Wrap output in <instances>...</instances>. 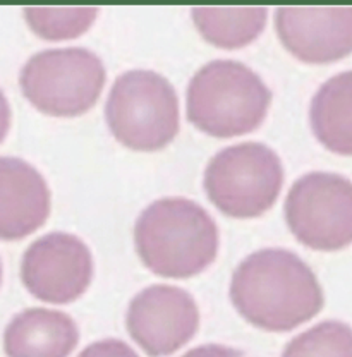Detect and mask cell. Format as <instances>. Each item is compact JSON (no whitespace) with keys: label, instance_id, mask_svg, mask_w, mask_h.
Masks as SVG:
<instances>
[{"label":"cell","instance_id":"obj_1","mask_svg":"<svg viewBox=\"0 0 352 357\" xmlns=\"http://www.w3.org/2000/svg\"><path fill=\"white\" fill-rule=\"evenodd\" d=\"M231 299L244 319L268 332H287L323 307L316 275L287 249H261L236 268Z\"/></svg>","mask_w":352,"mask_h":357},{"label":"cell","instance_id":"obj_2","mask_svg":"<svg viewBox=\"0 0 352 357\" xmlns=\"http://www.w3.org/2000/svg\"><path fill=\"white\" fill-rule=\"evenodd\" d=\"M135 241L141 261L153 273L188 278L217 258L218 227L201 204L170 196L141 211Z\"/></svg>","mask_w":352,"mask_h":357},{"label":"cell","instance_id":"obj_3","mask_svg":"<svg viewBox=\"0 0 352 357\" xmlns=\"http://www.w3.org/2000/svg\"><path fill=\"white\" fill-rule=\"evenodd\" d=\"M272 91L251 67L218 59L199 67L186 93L188 119L215 137L254 131L268 114Z\"/></svg>","mask_w":352,"mask_h":357},{"label":"cell","instance_id":"obj_4","mask_svg":"<svg viewBox=\"0 0 352 357\" xmlns=\"http://www.w3.org/2000/svg\"><path fill=\"white\" fill-rule=\"evenodd\" d=\"M105 119L114 137L124 146L136 151L160 150L179 132L177 93L155 70H125L114 81Z\"/></svg>","mask_w":352,"mask_h":357},{"label":"cell","instance_id":"obj_5","mask_svg":"<svg viewBox=\"0 0 352 357\" xmlns=\"http://www.w3.org/2000/svg\"><path fill=\"white\" fill-rule=\"evenodd\" d=\"M105 66L81 47L48 48L28 59L20 74L23 95L40 112L74 117L95 105L105 86Z\"/></svg>","mask_w":352,"mask_h":357},{"label":"cell","instance_id":"obj_6","mask_svg":"<svg viewBox=\"0 0 352 357\" xmlns=\"http://www.w3.org/2000/svg\"><path fill=\"white\" fill-rule=\"evenodd\" d=\"M284 184L280 156L266 144L237 143L211 156L205 189L211 203L234 218H254L273 206Z\"/></svg>","mask_w":352,"mask_h":357},{"label":"cell","instance_id":"obj_7","mask_svg":"<svg viewBox=\"0 0 352 357\" xmlns=\"http://www.w3.org/2000/svg\"><path fill=\"white\" fill-rule=\"evenodd\" d=\"M285 220L296 239L316 251L352 244V181L333 172H309L292 184Z\"/></svg>","mask_w":352,"mask_h":357},{"label":"cell","instance_id":"obj_8","mask_svg":"<svg viewBox=\"0 0 352 357\" xmlns=\"http://www.w3.org/2000/svg\"><path fill=\"white\" fill-rule=\"evenodd\" d=\"M93 278V258L88 245L66 232H50L26 249L21 280L29 294L52 304L76 301Z\"/></svg>","mask_w":352,"mask_h":357},{"label":"cell","instance_id":"obj_9","mask_svg":"<svg viewBox=\"0 0 352 357\" xmlns=\"http://www.w3.org/2000/svg\"><path fill=\"white\" fill-rule=\"evenodd\" d=\"M125 323L131 337L148 356H170L198 332L199 311L186 290L151 285L131 301Z\"/></svg>","mask_w":352,"mask_h":357},{"label":"cell","instance_id":"obj_10","mask_svg":"<svg viewBox=\"0 0 352 357\" xmlns=\"http://www.w3.org/2000/svg\"><path fill=\"white\" fill-rule=\"evenodd\" d=\"M275 26L282 45L303 62L328 64L352 54V6H282Z\"/></svg>","mask_w":352,"mask_h":357},{"label":"cell","instance_id":"obj_11","mask_svg":"<svg viewBox=\"0 0 352 357\" xmlns=\"http://www.w3.org/2000/svg\"><path fill=\"white\" fill-rule=\"evenodd\" d=\"M45 177L21 158L0 156V239L20 241L38 230L50 215Z\"/></svg>","mask_w":352,"mask_h":357},{"label":"cell","instance_id":"obj_12","mask_svg":"<svg viewBox=\"0 0 352 357\" xmlns=\"http://www.w3.org/2000/svg\"><path fill=\"white\" fill-rule=\"evenodd\" d=\"M79 332L66 312L31 307L14 316L3 332L7 357H68Z\"/></svg>","mask_w":352,"mask_h":357},{"label":"cell","instance_id":"obj_13","mask_svg":"<svg viewBox=\"0 0 352 357\" xmlns=\"http://www.w3.org/2000/svg\"><path fill=\"white\" fill-rule=\"evenodd\" d=\"M309 122L325 148L352 156V70L335 74L318 88L309 105Z\"/></svg>","mask_w":352,"mask_h":357},{"label":"cell","instance_id":"obj_14","mask_svg":"<svg viewBox=\"0 0 352 357\" xmlns=\"http://www.w3.org/2000/svg\"><path fill=\"white\" fill-rule=\"evenodd\" d=\"M192 21L206 42L220 48H240L257 40L268 17V9L253 7H192Z\"/></svg>","mask_w":352,"mask_h":357},{"label":"cell","instance_id":"obj_15","mask_svg":"<svg viewBox=\"0 0 352 357\" xmlns=\"http://www.w3.org/2000/svg\"><path fill=\"white\" fill-rule=\"evenodd\" d=\"M24 20L35 35L45 40H69L88 31L96 20V7H24Z\"/></svg>","mask_w":352,"mask_h":357},{"label":"cell","instance_id":"obj_16","mask_svg":"<svg viewBox=\"0 0 352 357\" xmlns=\"http://www.w3.org/2000/svg\"><path fill=\"white\" fill-rule=\"evenodd\" d=\"M282 357H352V328L323 321L289 342Z\"/></svg>","mask_w":352,"mask_h":357},{"label":"cell","instance_id":"obj_17","mask_svg":"<svg viewBox=\"0 0 352 357\" xmlns=\"http://www.w3.org/2000/svg\"><path fill=\"white\" fill-rule=\"evenodd\" d=\"M77 357H138V354L124 342L109 338L88 345Z\"/></svg>","mask_w":352,"mask_h":357},{"label":"cell","instance_id":"obj_18","mask_svg":"<svg viewBox=\"0 0 352 357\" xmlns=\"http://www.w3.org/2000/svg\"><path fill=\"white\" fill-rule=\"evenodd\" d=\"M183 357H243V354H240L239 351H234V349L211 344L192 349V351H189L188 354H184Z\"/></svg>","mask_w":352,"mask_h":357},{"label":"cell","instance_id":"obj_19","mask_svg":"<svg viewBox=\"0 0 352 357\" xmlns=\"http://www.w3.org/2000/svg\"><path fill=\"white\" fill-rule=\"evenodd\" d=\"M10 128V105L7 102L6 95L0 89V143L6 139L7 132Z\"/></svg>","mask_w":352,"mask_h":357},{"label":"cell","instance_id":"obj_20","mask_svg":"<svg viewBox=\"0 0 352 357\" xmlns=\"http://www.w3.org/2000/svg\"><path fill=\"white\" fill-rule=\"evenodd\" d=\"M0 282H2V263H0Z\"/></svg>","mask_w":352,"mask_h":357}]
</instances>
